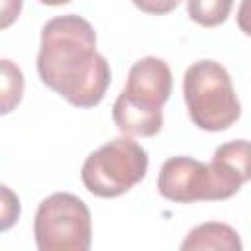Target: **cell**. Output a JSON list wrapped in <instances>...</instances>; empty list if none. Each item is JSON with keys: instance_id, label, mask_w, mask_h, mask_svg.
Listing matches in <instances>:
<instances>
[{"instance_id": "cell-1", "label": "cell", "mask_w": 251, "mask_h": 251, "mask_svg": "<svg viewBox=\"0 0 251 251\" xmlns=\"http://www.w3.org/2000/svg\"><path fill=\"white\" fill-rule=\"evenodd\" d=\"M37 73L75 108L98 106L112 80L110 63L96 51L94 27L76 14L55 16L41 27Z\"/></svg>"}, {"instance_id": "cell-2", "label": "cell", "mask_w": 251, "mask_h": 251, "mask_svg": "<svg viewBox=\"0 0 251 251\" xmlns=\"http://www.w3.org/2000/svg\"><path fill=\"white\" fill-rule=\"evenodd\" d=\"M182 94L188 116L200 129L224 131L241 116V104L224 65L212 59L192 63L184 71Z\"/></svg>"}, {"instance_id": "cell-3", "label": "cell", "mask_w": 251, "mask_h": 251, "mask_svg": "<svg viewBox=\"0 0 251 251\" xmlns=\"http://www.w3.org/2000/svg\"><path fill=\"white\" fill-rule=\"evenodd\" d=\"M245 182L226 163L212 159L202 163L194 157L176 155L163 163L157 178V190L163 198L178 204L200 200H227L239 192Z\"/></svg>"}, {"instance_id": "cell-4", "label": "cell", "mask_w": 251, "mask_h": 251, "mask_svg": "<svg viewBox=\"0 0 251 251\" xmlns=\"http://www.w3.org/2000/svg\"><path fill=\"white\" fill-rule=\"evenodd\" d=\"M147 167V151L131 135H120L86 157L80 180L98 198H118L145 178Z\"/></svg>"}, {"instance_id": "cell-5", "label": "cell", "mask_w": 251, "mask_h": 251, "mask_svg": "<svg viewBox=\"0 0 251 251\" xmlns=\"http://www.w3.org/2000/svg\"><path fill=\"white\" fill-rule=\"evenodd\" d=\"M33 237L39 251H88L92 245L88 206L71 192L47 196L35 212Z\"/></svg>"}, {"instance_id": "cell-6", "label": "cell", "mask_w": 251, "mask_h": 251, "mask_svg": "<svg viewBox=\"0 0 251 251\" xmlns=\"http://www.w3.org/2000/svg\"><path fill=\"white\" fill-rule=\"evenodd\" d=\"M124 92L141 104L163 108L173 92V73L163 59L143 57L131 65Z\"/></svg>"}, {"instance_id": "cell-7", "label": "cell", "mask_w": 251, "mask_h": 251, "mask_svg": "<svg viewBox=\"0 0 251 251\" xmlns=\"http://www.w3.org/2000/svg\"><path fill=\"white\" fill-rule=\"evenodd\" d=\"M112 118L124 135L153 137L163 127V108L141 104L127 96L124 90L118 94L112 106Z\"/></svg>"}, {"instance_id": "cell-8", "label": "cell", "mask_w": 251, "mask_h": 251, "mask_svg": "<svg viewBox=\"0 0 251 251\" xmlns=\"http://www.w3.org/2000/svg\"><path fill=\"white\" fill-rule=\"evenodd\" d=\"M182 251H202V249H214V251H241L243 243L239 239V233L222 222H206L196 227H192L184 241L180 243Z\"/></svg>"}, {"instance_id": "cell-9", "label": "cell", "mask_w": 251, "mask_h": 251, "mask_svg": "<svg viewBox=\"0 0 251 251\" xmlns=\"http://www.w3.org/2000/svg\"><path fill=\"white\" fill-rule=\"evenodd\" d=\"M212 159L226 163L229 169H233L241 176L243 182L251 180V141H247V139L227 141V143L216 147Z\"/></svg>"}, {"instance_id": "cell-10", "label": "cell", "mask_w": 251, "mask_h": 251, "mask_svg": "<svg viewBox=\"0 0 251 251\" xmlns=\"http://www.w3.org/2000/svg\"><path fill=\"white\" fill-rule=\"evenodd\" d=\"M233 0H186V14L202 27L224 24L231 12Z\"/></svg>"}, {"instance_id": "cell-11", "label": "cell", "mask_w": 251, "mask_h": 251, "mask_svg": "<svg viewBox=\"0 0 251 251\" xmlns=\"http://www.w3.org/2000/svg\"><path fill=\"white\" fill-rule=\"evenodd\" d=\"M0 94H2V114H10L22 100L24 94V75L18 65H14L8 59H2V84H0Z\"/></svg>"}, {"instance_id": "cell-12", "label": "cell", "mask_w": 251, "mask_h": 251, "mask_svg": "<svg viewBox=\"0 0 251 251\" xmlns=\"http://www.w3.org/2000/svg\"><path fill=\"white\" fill-rule=\"evenodd\" d=\"M0 190H2V224H0V229L6 231L20 218V200L6 184H2Z\"/></svg>"}, {"instance_id": "cell-13", "label": "cell", "mask_w": 251, "mask_h": 251, "mask_svg": "<svg viewBox=\"0 0 251 251\" xmlns=\"http://www.w3.org/2000/svg\"><path fill=\"white\" fill-rule=\"evenodd\" d=\"M135 8H139L145 14H153V16H163L173 12L180 0H131Z\"/></svg>"}, {"instance_id": "cell-14", "label": "cell", "mask_w": 251, "mask_h": 251, "mask_svg": "<svg viewBox=\"0 0 251 251\" xmlns=\"http://www.w3.org/2000/svg\"><path fill=\"white\" fill-rule=\"evenodd\" d=\"M22 12V0H2V27H8L14 20H18Z\"/></svg>"}, {"instance_id": "cell-15", "label": "cell", "mask_w": 251, "mask_h": 251, "mask_svg": "<svg viewBox=\"0 0 251 251\" xmlns=\"http://www.w3.org/2000/svg\"><path fill=\"white\" fill-rule=\"evenodd\" d=\"M237 25L245 35L251 37V0H241L237 8Z\"/></svg>"}, {"instance_id": "cell-16", "label": "cell", "mask_w": 251, "mask_h": 251, "mask_svg": "<svg viewBox=\"0 0 251 251\" xmlns=\"http://www.w3.org/2000/svg\"><path fill=\"white\" fill-rule=\"evenodd\" d=\"M39 2L45 6H63V4H69L71 0H39Z\"/></svg>"}]
</instances>
